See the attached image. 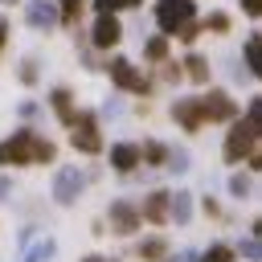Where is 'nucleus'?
Listing matches in <instances>:
<instances>
[{"mask_svg":"<svg viewBox=\"0 0 262 262\" xmlns=\"http://www.w3.org/2000/svg\"><path fill=\"white\" fill-rule=\"evenodd\" d=\"M156 20L164 33H180L192 20V0H156Z\"/></svg>","mask_w":262,"mask_h":262,"instance_id":"1","label":"nucleus"},{"mask_svg":"<svg viewBox=\"0 0 262 262\" xmlns=\"http://www.w3.org/2000/svg\"><path fill=\"white\" fill-rule=\"evenodd\" d=\"M82 184H86V172L74 168V164H66V168H57V176H53V196H57L61 205H70V201H78Z\"/></svg>","mask_w":262,"mask_h":262,"instance_id":"2","label":"nucleus"},{"mask_svg":"<svg viewBox=\"0 0 262 262\" xmlns=\"http://www.w3.org/2000/svg\"><path fill=\"white\" fill-rule=\"evenodd\" d=\"M33 147H37V135L33 131H16L12 139L0 143V164H29L33 160Z\"/></svg>","mask_w":262,"mask_h":262,"instance_id":"3","label":"nucleus"},{"mask_svg":"<svg viewBox=\"0 0 262 262\" xmlns=\"http://www.w3.org/2000/svg\"><path fill=\"white\" fill-rule=\"evenodd\" d=\"M111 78H115V86H123V90H135V94H147V78L143 74H135L123 57H115L111 61Z\"/></svg>","mask_w":262,"mask_h":262,"instance_id":"4","label":"nucleus"},{"mask_svg":"<svg viewBox=\"0 0 262 262\" xmlns=\"http://www.w3.org/2000/svg\"><path fill=\"white\" fill-rule=\"evenodd\" d=\"M254 135H258V131H254L250 123H237V127L229 131V139H225V160H242V156L254 147Z\"/></svg>","mask_w":262,"mask_h":262,"instance_id":"5","label":"nucleus"},{"mask_svg":"<svg viewBox=\"0 0 262 262\" xmlns=\"http://www.w3.org/2000/svg\"><path fill=\"white\" fill-rule=\"evenodd\" d=\"M74 127H78V131H74V147L94 156V151L102 147V139H98V131H94V119H90V115H78V119H74Z\"/></svg>","mask_w":262,"mask_h":262,"instance_id":"6","label":"nucleus"},{"mask_svg":"<svg viewBox=\"0 0 262 262\" xmlns=\"http://www.w3.org/2000/svg\"><path fill=\"white\" fill-rule=\"evenodd\" d=\"M25 20H29L33 29H53V25H57V8H53L49 0H29V4H25Z\"/></svg>","mask_w":262,"mask_h":262,"instance_id":"7","label":"nucleus"},{"mask_svg":"<svg viewBox=\"0 0 262 262\" xmlns=\"http://www.w3.org/2000/svg\"><path fill=\"white\" fill-rule=\"evenodd\" d=\"M90 33H94V45H98V49H106V45H115V41H119V33H123V29H119V20H115L111 12H102V16L94 20V29H90Z\"/></svg>","mask_w":262,"mask_h":262,"instance_id":"8","label":"nucleus"},{"mask_svg":"<svg viewBox=\"0 0 262 262\" xmlns=\"http://www.w3.org/2000/svg\"><path fill=\"white\" fill-rule=\"evenodd\" d=\"M172 119H176L184 131H196V127L205 123V115H201V102H196V98H188V102H176V106H172Z\"/></svg>","mask_w":262,"mask_h":262,"instance_id":"9","label":"nucleus"},{"mask_svg":"<svg viewBox=\"0 0 262 262\" xmlns=\"http://www.w3.org/2000/svg\"><path fill=\"white\" fill-rule=\"evenodd\" d=\"M201 102V115L205 119H233V102L225 98V94H205V98H196Z\"/></svg>","mask_w":262,"mask_h":262,"instance_id":"10","label":"nucleus"},{"mask_svg":"<svg viewBox=\"0 0 262 262\" xmlns=\"http://www.w3.org/2000/svg\"><path fill=\"white\" fill-rule=\"evenodd\" d=\"M111 221L119 225V233H131V229L139 225V213H135L127 201H115V205H111Z\"/></svg>","mask_w":262,"mask_h":262,"instance_id":"11","label":"nucleus"},{"mask_svg":"<svg viewBox=\"0 0 262 262\" xmlns=\"http://www.w3.org/2000/svg\"><path fill=\"white\" fill-rule=\"evenodd\" d=\"M111 164H115L119 172H131V168L139 164V147H131V143H115V147H111Z\"/></svg>","mask_w":262,"mask_h":262,"instance_id":"12","label":"nucleus"},{"mask_svg":"<svg viewBox=\"0 0 262 262\" xmlns=\"http://www.w3.org/2000/svg\"><path fill=\"white\" fill-rule=\"evenodd\" d=\"M168 213H172V221H188L192 217V196L188 192H168Z\"/></svg>","mask_w":262,"mask_h":262,"instance_id":"13","label":"nucleus"},{"mask_svg":"<svg viewBox=\"0 0 262 262\" xmlns=\"http://www.w3.org/2000/svg\"><path fill=\"white\" fill-rule=\"evenodd\" d=\"M143 213H147L151 221H164V217H168V192H151V196L143 201Z\"/></svg>","mask_w":262,"mask_h":262,"instance_id":"14","label":"nucleus"},{"mask_svg":"<svg viewBox=\"0 0 262 262\" xmlns=\"http://www.w3.org/2000/svg\"><path fill=\"white\" fill-rule=\"evenodd\" d=\"M49 98H53V111H57V115H61V119L74 127V119H78V115H74V106H70V94H66V90H53Z\"/></svg>","mask_w":262,"mask_h":262,"instance_id":"15","label":"nucleus"},{"mask_svg":"<svg viewBox=\"0 0 262 262\" xmlns=\"http://www.w3.org/2000/svg\"><path fill=\"white\" fill-rule=\"evenodd\" d=\"M246 61H250V70L262 78V37H250V45H246Z\"/></svg>","mask_w":262,"mask_h":262,"instance_id":"16","label":"nucleus"},{"mask_svg":"<svg viewBox=\"0 0 262 262\" xmlns=\"http://www.w3.org/2000/svg\"><path fill=\"white\" fill-rule=\"evenodd\" d=\"M49 254H53V242H49V237H45V242H37V246H33V250H25V258H20V262H45V258H49Z\"/></svg>","mask_w":262,"mask_h":262,"instance_id":"17","label":"nucleus"},{"mask_svg":"<svg viewBox=\"0 0 262 262\" xmlns=\"http://www.w3.org/2000/svg\"><path fill=\"white\" fill-rule=\"evenodd\" d=\"M184 66H188V78H192V82H205V78H209V61H205V57H188Z\"/></svg>","mask_w":262,"mask_h":262,"instance_id":"18","label":"nucleus"},{"mask_svg":"<svg viewBox=\"0 0 262 262\" xmlns=\"http://www.w3.org/2000/svg\"><path fill=\"white\" fill-rule=\"evenodd\" d=\"M143 53H147V57H151V61H160V57H164V53H168V41H164V37H151V41H147V45H143Z\"/></svg>","mask_w":262,"mask_h":262,"instance_id":"19","label":"nucleus"},{"mask_svg":"<svg viewBox=\"0 0 262 262\" xmlns=\"http://www.w3.org/2000/svg\"><path fill=\"white\" fill-rule=\"evenodd\" d=\"M143 156H147L151 164H164V160H168V147H164V143H147V147H143Z\"/></svg>","mask_w":262,"mask_h":262,"instance_id":"20","label":"nucleus"},{"mask_svg":"<svg viewBox=\"0 0 262 262\" xmlns=\"http://www.w3.org/2000/svg\"><path fill=\"white\" fill-rule=\"evenodd\" d=\"M131 4H139V0H94L98 12H115V8H131Z\"/></svg>","mask_w":262,"mask_h":262,"instance_id":"21","label":"nucleus"},{"mask_svg":"<svg viewBox=\"0 0 262 262\" xmlns=\"http://www.w3.org/2000/svg\"><path fill=\"white\" fill-rule=\"evenodd\" d=\"M168 168L172 172H188V156L184 151H168Z\"/></svg>","mask_w":262,"mask_h":262,"instance_id":"22","label":"nucleus"},{"mask_svg":"<svg viewBox=\"0 0 262 262\" xmlns=\"http://www.w3.org/2000/svg\"><path fill=\"white\" fill-rule=\"evenodd\" d=\"M139 254H143V258H160V254H164V242H160V237H151V242H143V246H139Z\"/></svg>","mask_w":262,"mask_h":262,"instance_id":"23","label":"nucleus"},{"mask_svg":"<svg viewBox=\"0 0 262 262\" xmlns=\"http://www.w3.org/2000/svg\"><path fill=\"white\" fill-rule=\"evenodd\" d=\"M229 258H233V254H229V246H213V250H209L201 262H229Z\"/></svg>","mask_w":262,"mask_h":262,"instance_id":"24","label":"nucleus"},{"mask_svg":"<svg viewBox=\"0 0 262 262\" xmlns=\"http://www.w3.org/2000/svg\"><path fill=\"white\" fill-rule=\"evenodd\" d=\"M250 127L262 135V98H254V102H250Z\"/></svg>","mask_w":262,"mask_h":262,"instance_id":"25","label":"nucleus"},{"mask_svg":"<svg viewBox=\"0 0 262 262\" xmlns=\"http://www.w3.org/2000/svg\"><path fill=\"white\" fill-rule=\"evenodd\" d=\"M16 78H20V82H37V66H33V61H20Z\"/></svg>","mask_w":262,"mask_h":262,"instance_id":"26","label":"nucleus"},{"mask_svg":"<svg viewBox=\"0 0 262 262\" xmlns=\"http://www.w3.org/2000/svg\"><path fill=\"white\" fill-rule=\"evenodd\" d=\"M33 160H53V143L37 139V147H33Z\"/></svg>","mask_w":262,"mask_h":262,"instance_id":"27","label":"nucleus"},{"mask_svg":"<svg viewBox=\"0 0 262 262\" xmlns=\"http://www.w3.org/2000/svg\"><path fill=\"white\" fill-rule=\"evenodd\" d=\"M205 25H209V29H229V16H225V12H213Z\"/></svg>","mask_w":262,"mask_h":262,"instance_id":"28","label":"nucleus"},{"mask_svg":"<svg viewBox=\"0 0 262 262\" xmlns=\"http://www.w3.org/2000/svg\"><path fill=\"white\" fill-rule=\"evenodd\" d=\"M229 188H233L237 196H246V192H250V180H246V176H233V180H229Z\"/></svg>","mask_w":262,"mask_h":262,"instance_id":"29","label":"nucleus"},{"mask_svg":"<svg viewBox=\"0 0 262 262\" xmlns=\"http://www.w3.org/2000/svg\"><path fill=\"white\" fill-rule=\"evenodd\" d=\"M78 8H82V0H66V4H61V16H66V20H74V16H78Z\"/></svg>","mask_w":262,"mask_h":262,"instance_id":"30","label":"nucleus"},{"mask_svg":"<svg viewBox=\"0 0 262 262\" xmlns=\"http://www.w3.org/2000/svg\"><path fill=\"white\" fill-rule=\"evenodd\" d=\"M242 254H250V258H262V242H242Z\"/></svg>","mask_w":262,"mask_h":262,"instance_id":"31","label":"nucleus"},{"mask_svg":"<svg viewBox=\"0 0 262 262\" xmlns=\"http://www.w3.org/2000/svg\"><path fill=\"white\" fill-rule=\"evenodd\" d=\"M242 8H246L250 16H262V0H242Z\"/></svg>","mask_w":262,"mask_h":262,"instance_id":"32","label":"nucleus"},{"mask_svg":"<svg viewBox=\"0 0 262 262\" xmlns=\"http://www.w3.org/2000/svg\"><path fill=\"white\" fill-rule=\"evenodd\" d=\"M172 262H196V254H192V250H180V254H176Z\"/></svg>","mask_w":262,"mask_h":262,"instance_id":"33","label":"nucleus"},{"mask_svg":"<svg viewBox=\"0 0 262 262\" xmlns=\"http://www.w3.org/2000/svg\"><path fill=\"white\" fill-rule=\"evenodd\" d=\"M0 192H8V180H0Z\"/></svg>","mask_w":262,"mask_h":262,"instance_id":"34","label":"nucleus"},{"mask_svg":"<svg viewBox=\"0 0 262 262\" xmlns=\"http://www.w3.org/2000/svg\"><path fill=\"white\" fill-rule=\"evenodd\" d=\"M0 49H4V25H0Z\"/></svg>","mask_w":262,"mask_h":262,"instance_id":"35","label":"nucleus"},{"mask_svg":"<svg viewBox=\"0 0 262 262\" xmlns=\"http://www.w3.org/2000/svg\"><path fill=\"white\" fill-rule=\"evenodd\" d=\"M86 262H102V258H86Z\"/></svg>","mask_w":262,"mask_h":262,"instance_id":"36","label":"nucleus"}]
</instances>
